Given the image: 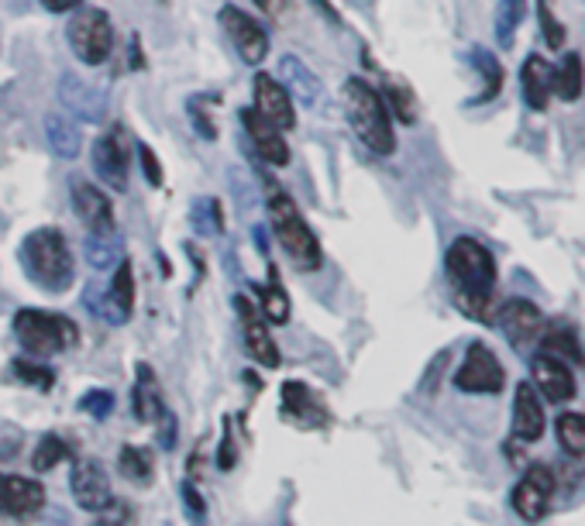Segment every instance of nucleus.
Here are the masks:
<instances>
[{"instance_id": "1", "label": "nucleus", "mask_w": 585, "mask_h": 526, "mask_svg": "<svg viewBox=\"0 0 585 526\" xmlns=\"http://www.w3.org/2000/svg\"><path fill=\"white\" fill-rule=\"evenodd\" d=\"M444 272L455 290V303L465 317L489 324L496 300V258L476 237H455L444 255Z\"/></svg>"}, {"instance_id": "2", "label": "nucleus", "mask_w": 585, "mask_h": 526, "mask_svg": "<svg viewBox=\"0 0 585 526\" xmlns=\"http://www.w3.org/2000/svg\"><path fill=\"white\" fill-rule=\"evenodd\" d=\"M344 114L355 138L372 155H393L396 152V131H393V114L383 101V93L365 83L362 77H351L341 90Z\"/></svg>"}, {"instance_id": "3", "label": "nucleus", "mask_w": 585, "mask_h": 526, "mask_svg": "<svg viewBox=\"0 0 585 526\" xmlns=\"http://www.w3.org/2000/svg\"><path fill=\"white\" fill-rule=\"evenodd\" d=\"M21 261H25V272L49 293H62L77 276V261L69 252L62 231L56 227H38L25 237L21 245Z\"/></svg>"}, {"instance_id": "4", "label": "nucleus", "mask_w": 585, "mask_h": 526, "mask_svg": "<svg viewBox=\"0 0 585 526\" xmlns=\"http://www.w3.org/2000/svg\"><path fill=\"white\" fill-rule=\"evenodd\" d=\"M269 221H272L279 248L290 255V261L300 272H317L324 266V252H320L317 234L311 231L307 221H303V213L293 203V197L272 194L269 197Z\"/></svg>"}, {"instance_id": "5", "label": "nucleus", "mask_w": 585, "mask_h": 526, "mask_svg": "<svg viewBox=\"0 0 585 526\" xmlns=\"http://www.w3.org/2000/svg\"><path fill=\"white\" fill-rule=\"evenodd\" d=\"M14 338L32 351V358H49L73 348L80 341V327L49 309H21L14 317Z\"/></svg>"}, {"instance_id": "6", "label": "nucleus", "mask_w": 585, "mask_h": 526, "mask_svg": "<svg viewBox=\"0 0 585 526\" xmlns=\"http://www.w3.org/2000/svg\"><path fill=\"white\" fill-rule=\"evenodd\" d=\"M66 38L83 66H104L114 52V25L101 8H80L69 21Z\"/></svg>"}, {"instance_id": "7", "label": "nucleus", "mask_w": 585, "mask_h": 526, "mask_svg": "<svg viewBox=\"0 0 585 526\" xmlns=\"http://www.w3.org/2000/svg\"><path fill=\"white\" fill-rule=\"evenodd\" d=\"M554 492H558V478L548 465H530L524 475L517 489H513L510 495V506L513 513H517L524 523H541L548 513H551V502H554Z\"/></svg>"}, {"instance_id": "8", "label": "nucleus", "mask_w": 585, "mask_h": 526, "mask_svg": "<svg viewBox=\"0 0 585 526\" xmlns=\"http://www.w3.org/2000/svg\"><path fill=\"white\" fill-rule=\"evenodd\" d=\"M455 386L461 393H489V396H496L503 393L506 386V372L500 365V358L493 354V348H485L482 341H472L465 351V362L458 365L455 372Z\"/></svg>"}, {"instance_id": "9", "label": "nucleus", "mask_w": 585, "mask_h": 526, "mask_svg": "<svg viewBox=\"0 0 585 526\" xmlns=\"http://www.w3.org/2000/svg\"><path fill=\"white\" fill-rule=\"evenodd\" d=\"M221 28H224L227 42L234 45V52L242 56L245 66H262L266 62V56H269V35H266V28L251 14H245L238 4H224L221 8Z\"/></svg>"}, {"instance_id": "10", "label": "nucleus", "mask_w": 585, "mask_h": 526, "mask_svg": "<svg viewBox=\"0 0 585 526\" xmlns=\"http://www.w3.org/2000/svg\"><path fill=\"white\" fill-rule=\"evenodd\" d=\"M93 170L97 176L114 186L117 194H125L128 189V165H131V152H128V135L125 128H107L97 141H93Z\"/></svg>"}, {"instance_id": "11", "label": "nucleus", "mask_w": 585, "mask_h": 526, "mask_svg": "<svg viewBox=\"0 0 585 526\" xmlns=\"http://www.w3.org/2000/svg\"><path fill=\"white\" fill-rule=\"evenodd\" d=\"M69 194H73V207H77V218L86 224L90 234H114L117 221H114V203L104 194L101 186L86 183L83 176H73L69 183Z\"/></svg>"}, {"instance_id": "12", "label": "nucleus", "mask_w": 585, "mask_h": 526, "mask_svg": "<svg viewBox=\"0 0 585 526\" xmlns=\"http://www.w3.org/2000/svg\"><path fill=\"white\" fill-rule=\"evenodd\" d=\"M251 101H255V114H262L269 125H276L279 131H290L296 128V110H293V97L286 93V86L272 80L269 73H255V90H251Z\"/></svg>"}, {"instance_id": "13", "label": "nucleus", "mask_w": 585, "mask_h": 526, "mask_svg": "<svg viewBox=\"0 0 585 526\" xmlns=\"http://www.w3.org/2000/svg\"><path fill=\"white\" fill-rule=\"evenodd\" d=\"M234 309H238V317H242V330H245V348H248V354H251L259 365H266V369H279V362H283V354H279V348H276V341H272V334H269V327H266L262 309H259V306H251L245 296L234 300Z\"/></svg>"}, {"instance_id": "14", "label": "nucleus", "mask_w": 585, "mask_h": 526, "mask_svg": "<svg viewBox=\"0 0 585 526\" xmlns=\"http://www.w3.org/2000/svg\"><path fill=\"white\" fill-rule=\"evenodd\" d=\"M496 317H500V327L506 334V341L517 344L520 351L541 338V330L548 324L545 314H541V306L530 303V300H510V303H503V309H500Z\"/></svg>"}, {"instance_id": "15", "label": "nucleus", "mask_w": 585, "mask_h": 526, "mask_svg": "<svg viewBox=\"0 0 585 526\" xmlns=\"http://www.w3.org/2000/svg\"><path fill=\"white\" fill-rule=\"evenodd\" d=\"M545 430H548V417H545L541 393L534 389V382H520L517 393H513V437L534 444L545 437Z\"/></svg>"}, {"instance_id": "16", "label": "nucleus", "mask_w": 585, "mask_h": 526, "mask_svg": "<svg viewBox=\"0 0 585 526\" xmlns=\"http://www.w3.org/2000/svg\"><path fill=\"white\" fill-rule=\"evenodd\" d=\"M530 369H534V382H537L534 389H541V396H545L548 402H558V406H561V402L575 399L578 382H575V372H572L569 362H561V358L541 351V354L534 358Z\"/></svg>"}, {"instance_id": "17", "label": "nucleus", "mask_w": 585, "mask_h": 526, "mask_svg": "<svg viewBox=\"0 0 585 526\" xmlns=\"http://www.w3.org/2000/svg\"><path fill=\"white\" fill-rule=\"evenodd\" d=\"M45 506V489L32 478L21 475H0V516H35Z\"/></svg>"}, {"instance_id": "18", "label": "nucleus", "mask_w": 585, "mask_h": 526, "mask_svg": "<svg viewBox=\"0 0 585 526\" xmlns=\"http://www.w3.org/2000/svg\"><path fill=\"white\" fill-rule=\"evenodd\" d=\"M242 125H245V131L251 138L255 152H259L269 165H279V170L290 165V145H286L283 131H279L276 125H269L262 114H255V107L242 110Z\"/></svg>"}, {"instance_id": "19", "label": "nucleus", "mask_w": 585, "mask_h": 526, "mask_svg": "<svg viewBox=\"0 0 585 526\" xmlns=\"http://www.w3.org/2000/svg\"><path fill=\"white\" fill-rule=\"evenodd\" d=\"M283 417L300 423V426H327L331 423V410L324 406V399L307 389L303 382H286L283 386Z\"/></svg>"}, {"instance_id": "20", "label": "nucleus", "mask_w": 585, "mask_h": 526, "mask_svg": "<svg viewBox=\"0 0 585 526\" xmlns=\"http://www.w3.org/2000/svg\"><path fill=\"white\" fill-rule=\"evenodd\" d=\"M73 495L83 510L90 513H104L114 495H110V482H107V471L97 461H77L73 468Z\"/></svg>"}, {"instance_id": "21", "label": "nucleus", "mask_w": 585, "mask_h": 526, "mask_svg": "<svg viewBox=\"0 0 585 526\" xmlns=\"http://www.w3.org/2000/svg\"><path fill=\"white\" fill-rule=\"evenodd\" d=\"M59 97H62L66 110H73L80 121H101V117H104V97H101V90H93L90 83H83V80L73 77V73L62 77Z\"/></svg>"}, {"instance_id": "22", "label": "nucleus", "mask_w": 585, "mask_h": 526, "mask_svg": "<svg viewBox=\"0 0 585 526\" xmlns=\"http://www.w3.org/2000/svg\"><path fill=\"white\" fill-rule=\"evenodd\" d=\"M520 86H524V101L530 110H548L551 104V93H554V83H551V66L545 56H527L524 59V69H520Z\"/></svg>"}, {"instance_id": "23", "label": "nucleus", "mask_w": 585, "mask_h": 526, "mask_svg": "<svg viewBox=\"0 0 585 526\" xmlns=\"http://www.w3.org/2000/svg\"><path fill=\"white\" fill-rule=\"evenodd\" d=\"M279 77H283L286 93H293L300 104L317 107V101H320V80H317L296 56H283V59H279Z\"/></svg>"}, {"instance_id": "24", "label": "nucleus", "mask_w": 585, "mask_h": 526, "mask_svg": "<svg viewBox=\"0 0 585 526\" xmlns=\"http://www.w3.org/2000/svg\"><path fill=\"white\" fill-rule=\"evenodd\" d=\"M134 417L138 420H162L166 417V399H162V386L152 372V365H138V382H134Z\"/></svg>"}, {"instance_id": "25", "label": "nucleus", "mask_w": 585, "mask_h": 526, "mask_svg": "<svg viewBox=\"0 0 585 526\" xmlns=\"http://www.w3.org/2000/svg\"><path fill=\"white\" fill-rule=\"evenodd\" d=\"M45 138H49V149L62 159H77L83 152V135L80 125L66 114H49L45 117Z\"/></svg>"}, {"instance_id": "26", "label": "nucleus", "mask_w": 585, "mask_h": 526, "mask_svg": "<svg viewBox=\"0 0 585 526\" xmlns=\"http://www.w3.org/2000/svg\"><path fill=\"white\" fill-rule=\"evenodd\" d=\"M107 303H110V320L125 324L131 317V309H134V269H131L128 258L121 261V266H117V272L110 279Z\"/></svg>"}, {"instance_id": "27", "label": "nucleus", "mask_w": 585, "mask_h": 526, "mask_svg": "<svg viewBox=\"0 0 585 526\" xmlns=\"http://www.w3.org/2000/svg\"><path fill=\"white\" fill-rule=\"evenodd\" d=\"M551 83H554L558 101L575 104L582 97V90H585V62H582V56L569 52L565 59H561L558 69H551Z\"/></svg>"}, {"instance_id": "28", "label": "nucleus", "mask_w": 585, "mask_h": 526, "mask_svg": "<svg viewBox=\"0 0 585 526\" xmlns=\"http://www.w3.org/2000/svg\"><path fill=\"white\" fill-rule=\"evenodd\" d=\"M541 351L561 358V362H569V365H582L585 362V351L578 344V334L569 327V324H545L541 330Z\"/></svg>"}, {"instance_id": "29", "label": "nucleus", "mask_w": 585, "mask_h": 526, "mask_svg": "<svg viewBox=\"0 0 585 526\" xmlns=\"http://www.w3.org/2000/svg\"><path fill=\"white\" fill-rule=\"evenodd\" d=\"M251 290H259V309H262V317L269 320V324H279L283 327L286 320H290V296H286V290H283V279H279V272H276V266H269V279H266V285H251Z\"/></svg>"}, {"instance_id": "30", "label": "nucleus", "mask_w": 585, "mask_h": 526, "mask_svg": "<svg viewBox=\"0 0 585 526\" xmlns=\"http://www.w3.org/2000/svg\"><path fill=\"white\" fill-rule=\"evenodd\" d=\"M472 56V62H476V69H479V77H482V90H479V97H476V104H485V101H493L496 93L503 90V66H500V59L489 52V49H476L468 52Z\"/></svg>"}, {"instance_id": "31", "label": "nucleus", "mask_w": 585, "mask_h": 526, "mask_svg": "<svg viewBox=\"0 0 585 526\" xmlns=\"http://www.w3.org/2000/svg\"><path fill=\"white\" fill-rule=\"evenodd\" d=\"M383 101H386L389 114H396V121H400V125H413L417 121V97H413V90L403 80L386 77Z\"/></svg>"}, {"instance_id": "32", "label": "nucleus", "mask_w": 585, "mask_h": 526, "mask_svg": "<svg viewBox=\"0 0 585 526\" xmlns=\"http://www.w3.org/2000/svg\"><path fill=\"white\" fill-rule=\"evenodd\" d=\"M554 434L572 458H585V413H561L554 423Z\"/></svg>"}, {"instance_id": "33", "label": "nucleus", "mask_w": 585, "mask_h": 526, "mask_svg": "<svg viewBox=\"0 0 585 526\" xmlns=\"http://www.w3.org/2000/svg\"><path fill=\"white\" fill-rule=\"evenodd\" d=\"M524 14H527V0H500L496 4V42L503 49H510L513 38H517Z\"/></svg>"}, {"instance_id": "34", "label": "nucleus", "mask_w": 585, "mask_h": 526, "mask_svg": "<svg viewBox=\"0 0 585 526\" xmlns=\"http://www.w3.org/2000/svg\"><path fill=\"white\" fill-rule=\"evenodd\" d=\"M537 25H541V38H545L548 49L558 52L561 45H565L569 28L558 21V14H554V0H537Z\"/></svg>"}, {"instance_id": "35", "label": "nucleus", "mask_w": 585, "mask_h": 526, "mask_svg": "<svg viewBox=\"0 0 585 526\" xmlns=\"http://www.w3.org/2000/svg\"><path fill=\"white\" fill-rule=\"evenodd\" d=\"M117 468H121L125 478H134V482H149L152 478V454L145 447L125 444L121 458H117Z\"/></svg>"}, {"instance_id": "36", "label": "nucleus", "mask_w": 585, "mask_h": 526, "mask_svg": "<svg viewBox=\"0 0 585 526\" xmlns=\"http://www.w3.org/2000/svg\"><path fill=\"white\" fill-rule=\"evenodd\" d=\"M66 458H69V444L59 441L56 434H45V437L38 441L35 454H32V468H35V471H49V468H56V465L66 461Z\"/></svg>"}, {"instance_id": "37", "label": "nucleus", "mask_w": 585, "mask_h": 526, "mask_svg": "<svg viewBox=\"0 0 585 526\" xmlns=\"http://www.w3.org/2000/svg\"><path fill=\"white\" fill-rule=\"evenodd\" d=\"M11 372H14V378H21L25 386H35V389H52V382H56V375L45 365H35L32 358H17V362H11Z\"/></svg>"}, {"instance_id": "38", "label": "nucleus", "mask_w": 585, "mask_h": 526, "mask_svg": "<svg viewBox=\"0 0 585 526\" xmlns=\"http://www.w3.org/2000/svg\"><path fill=\"white\" fill-rule=\"evenodd\" d=\"M194 224L207 234H221L224 231V213L218 200H200L194 203Z\"/></svg>"}, {"instance_id": "39", "label": "nucleus", "mask_w": 585, "mask_h": 526, "mask_svg": "<svg viewBox=\"0 0 585 526\" xmlns=\"http://www.w3.org/2000/svg\"><path fill=\"white\" fill-rule=\"evenodd\" d=\"M83 410H86V413H93L97 420H104V417L114 410V396H110V393H104V389H93V393H86V396H83Z\"/></svg>"}, {"instance_id": "40", "label": "nucleus", "mask_w": 585, "mask_h": 526, "mask_svg": "<svg viewBox=\"0 0 585 526\" xmlns=\"http://www.w3.org/2000/svg\"><path fill=\"white\" fill-rule=\"evenodd\" d=\"M138 159H142V170H145V179H149L152 186H159V183H162V165H159V159H155V152H152L149 145H142V149H138Z\"/></svg>"}, {"instance_id": "41", "label": "nucleus", "mask_w": 585, "mask_h": 526, "mask_svg": "<svg viewBox=\"0 0 585 526\" xmlns=\"http://www.w3.org/2000/svg\"><path fill=\"white\" fill-rule=\"evenodd\" d=\"M190 114H194V121H197L194 128H200V135H203V138H218V128H214V121H210V117L203 114V104H200V97L190 104Z\"/></svg>"}, {"instance_id": "42", "label": "nucleus", "mask_w": 585, "mask_h": 526, "mask_svg": "<svg viewBox=\"0 0 585 526\" xmlns=\"http://www.w3.org/2000/svg\"><path fill=\"white\" fill-rule=\"evenodd\" d=\"M86 0H42V8L45 11H52V14H66V11H77V8H83Z\"/></svg>"}, {"instance_id": "43", "label": "nucleus", "mask_w": 585, "mask_h": 526, "mask_svg": "<svg viewBox=\"0 0 585 526\" xmlns=\"http://www.w3.org/2000/svg\"><path fill=\"white\" fill-rule=\"evenodd\" d=\"M186 502H190V516H194V519H203V499L194 495L190 486H186Z\"/></svg>"}, {"instance_id": "44", "label": "nucleus", "mask_w": 585, "mask_h": 526, "mask_svg": "<svg viewBox=\"0 0 585 526\" xmlns=\"http://www.w3.org/2000/svg\"><path fill=\"white\" fill-rule=\"evenodd\" d=\"M255 4H259L266 14H276V17H279V11L290 8V0H255Z\"/></svg>"}, {"instance_id": "45", "label": "nucleus", "mask_w": 585, "mask_h": 526, "mask_svg": "<svg viewBox=\"0 0 585 526\" xmlns=\"http://www.w3.org/2000/svg\"><path fill=\"white\" fill-rule=\"evenodd\" d=\"M138 42H142V38H131V69H142L145 66V56H142V49H138Z\"/></svg>"}]
</instances>
